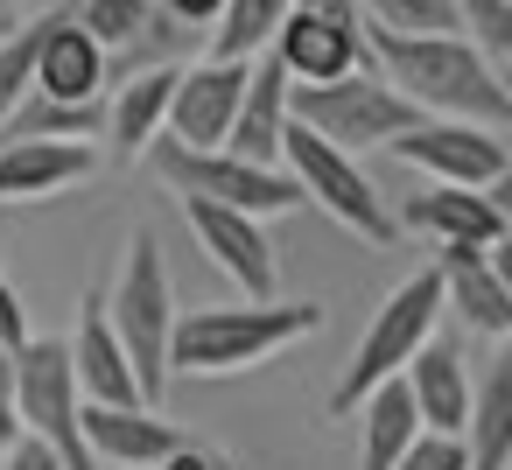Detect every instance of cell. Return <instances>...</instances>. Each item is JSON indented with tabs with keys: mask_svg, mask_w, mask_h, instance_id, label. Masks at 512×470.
Masks as SVG:
<instances>
[{
	"mask_svg": "<svg viewBox=\"0 0 512 470\" xmlns=\"http://www.w3.org/2000/svg\"><path fill=\"white\" fill-rule=\"evenodd\" d=\"M365 50H372V71L407 106H421L428 120H470V127L512 134V92H505L498 64H484L463 36H379V29H365Z\"/></svg>",
	"mask_w": 512,
	"mask_h": 470,
	"instance_id": "1",
	"label": "cell"
},
{
	"mask_svg": "<svg viewBox=\"0 0 512 470\" xmlns=\"http://www.w3.org/2000/svg\"><path fill=\"white\" fill-rule=\"evenodd\" d=\"M323 330V302H225V309H183L169 337V372L183 379H225L253 372L274 351Z\"/></svg>",
	"mask_w": 512,
	"mask_h": 470,
	"instance_id": "2",
	"label": "cell"
},
{
	"mask_svg": "<svg viewBox=\"0 0 512 470\" xmlns=\"http://www.w3.org/2000/svg\"><path fill=\"white\" fill-rule=\"evenodd\" d=\"M176 288H169V260H162V239L155 232H134L127 239V267H120V281H113V295H106V323H113V337H120V351H127V365H134V379H141V400L155 407L162 393H169V337H176Z\"/></svg>",
	"mask_w": 512,
	"mask_h": 470,
	"instance_id": "3",
	"label": "cell"
},
{
	"mask_svg": "<svg viewBox=\"0 0 512 470\" xmlns=\"http://www.w3.org/2000/svg\"><path fill=\"white\" fill-rule=\"evenodd\" d=\"M435 323H442V274L421 267V274H407V281L372 309V323H365V337H358L344 379L330 386V421H337V414H358V400H365L372 386L400 379V372L414 365V351L435 337Z\"/></svg>",
	"mask_w": 512,
	"mask_h": 470,
	"instance_id": "4",
	"label": "cell"
},
{
	"mask_svg": "<svg viewBox=\"0 0 512 470\" xmlns=\"http://www.w3.org/2000/svg\"><path fill=\"white\" fill-rule=\"evenodd\" d=\"M288 120H302L309 134H323L330 148L344 155H372V148H393L407 127H421L428 113L407 106L372 64L351 71V78H330V85H295L288 92Z\"/></svg>",
	"mask_w": 512,
	"mask_h": 470,
	"instance_id": "5",
	"label": "cell"
},
{
	"mask_svg": "<svg viewBox=\"0 0 512 470\" xmlns=\"http://www.w3.org/2000/svg\"><path fill=\"white\" fill-rule=\"evenodd\" d=\"M148 176L176 197H204V204H225V211H246V218H288L302 204L295 176L288 169H260V162H239L225 148H183V141H155L148 155Z\"/></svg>",
	"mask_w": 512,
	"mask_h": 470,
	"instance_id": "6",
	"label": "cell"
},
{
	"mask_svg": "<svg viewBox=\"0 0 512 470\" xmlns=\"http://www.w3.org/2000/svg\"><path fill=\"white\" fill-rule=\"evenodd\" d=\"M281 169L295 176L302 204H323V211H330L344 232H358L365 246H393V239H400V218H393V204L379 197V183L358 169V155L330 148V141L309 134L302 120H288V134H281Z\"/></svg>",
	"mask_w": 512,
	"mask_h": 470,
	"instance_id": "7",
	"label": "cell"
},
{
	"mask_svg": "<svg viewBox=\"0 0 512 470\" xmlns=\"http://www.w3.org/2000/svg\"><path fill=\"white\" fill-rule=\"evenodd\" d=\"M15 414H22V435H36L57 456V470H99V456L85 442V393L71 372V344L36 337L15 358Z\"/></svg>",
	"mask_w": 512,
	"mask_h": 470,
	"instance_id": "8",
	"label": "cell"
},
{
	"mask_svg": "<svg viewBox=\"0 0 512 470\" xmlns=\"http://www.w3.org/2000/svg\"><path fill=\"white\" fill-rule=\"evenodd\" d=\"M183 218H190L204 260L246 302H281V260H274L267 218H246V211H225V204H204V197H183Z\"/></svg>",
	"mask_w": 512,
	"mask_h": 470,
	"instance_id": "9",
	"label": "cell"
},
{
	"mask_svg": "<svg viewBox=\"0 0 512 470\" xmlns=\"http://www.w3.org/2000/svg\"><path fill=\"white\" fill-rule=\"evenodd\" d=\"M505 134L470 127V120H421L393 141V162L421 169L428 183H456V190H491V176L505 169Z\"/></svg>",
	"mask_w": 512,
	"mask_h": 470,
	"instance_id": "10",
	"label": "cell"
},
{
	"mask_svg": "<svg viewBox=\"0 0 512 470\" xmlns=\"http://www.w3.org/2000/svg\"><path fill=\"white\" fill-rule=\"evenodd\" d=\"M246 71L253 64H225V57L183 64L176 99H169V141H183V148H225V134L239 120V99H246Z\"/></svg>",
	"mask_w": 512,
	"mask_h": 470,
	"instance_id": "11",
	"label": "cell"
},
{
	"mask_svg": "<svg viewBox=\"0 0 512 470\" xmlns=\"http://www.w3.org/2000/svg\"><path fill=\"white\" fill-rule=\"evenodd\" d=\"M106 169L99 141H0V204H43Z\"/></svg>",
	"mask_w": 512,
	"mask_h": 470,
	"instance_id": "12",
	"label": "cell"
},
{
	"mask_svg": "<svg viewBox=\"0 0 512 470\" xmlns=\"http://www.w3.org/2000/svg\"><path fill=\"white\" fill-rule=\"evenodd\" d=\"M85 442L99 470H155L190 442V428H176L162 407H85Z\"/></svg>",
	"mask_w": 512,
	"mask_h": 470,
	"instance_id": "13",
	"label": "cell"
},
{
	"mask_svg": "<svg viewBox=\"0 0 512 470\" xmlns=\"http://www.w3.org/2000/svg\"><path fill=\"white\" fill-rule=\"evenodd\" d=\"M274 57L295 85H330V78H351V71L372 64L365 29H344V22H323V15H302V8H288V22L274 36Z\"/></svg>",
	"mask_w": 512,
	"mask_h": 470,
	"instance_id": "14",
	"label": "cell"
},
{
	"mask_svg": "<svg viewBox=\"0 0 512 470\" xmlns=\"http://www.w3.org/2000/svg\"><path fill=\"white\" fill-rule=\"evenodd\" d=\"M288 92H295V78L281 71V57H274V50H260V57H253V71H246V99H239V120H232V134H225V155L260 162V169H281Z\"/></svg>",
	"mask_w": 512,
	"mask_h": 470,
	"instance_id": "15",
	"label": "cell"
},
{
	"mask_svg": "<svg viewBox=\"0 0 512 470\" xmlns=\"http://www.w3.org/2000/svg\"><path fill=\"white\" fill-rule=\"evenodd\" d=\"M393 218H400V232H428L435 246H498V239L512 232L484 190H456V183L414 190Z\"/></svg>",
	"mask_w": 512,
	"mask_h": 470,
	"instance_id": "16",
	"label": "cell"
},
{
	"mask_svg": "<svg viewBox=\"0 0 512 470\" xmlns=\"http://www.w3.org/2000/svg\"><path fill=\"white\" fill-rule=\"evenodd\" d=\"M71 372H78L85 407H148L141 400V379H134V365H127V351H120V337L106 323V295H85V309H78Z\"/></svg>",
	"mask_w": 512,
	"mask_h": 470,
	"instance_id": "17",
	"label": "cell"
},
{
	"mask_svg": "<svg viewBox=\"0 0 512 470\" xmlns=\"http://www.w3.org/2000/svg\"><path fill=\"white\" fill-rule=\"evenodd\" d=\"M36 92L64 99V106H92L106 99V50L78 29V15L50 8L43 22V50H36Z\"/></svg>",
	"mask_w": 512,
	"mask_h": 470,
	"instance_id": "18",
	"label": "cell"
},
{
	"mask_svg": "<svg viewBox=\"0 0 512 470\" xmlns=\"http://www.w3.org/2000/svg\"><path fill=\"white\" fill-rule=\"evenodd\" d=\"M400 379H407V393H414V414H421V428H428V435H463L477 379H470V365H463V351H456L449 337H428Z\"/></svg>",
	"mask_w": 512,
	"mask_h": 470,
	"instance_id": "19",
	"label": "cell"
},
{
	"mask_svg": "<svg viewBox=\"0 0 512 470\" xmlns=\"http://www.w3.org/2000/svg\"><path fill=\"white\" fill-rule=\"evenodd\" d=\"M435 274H442V309H456L477 337H498V344L512 337V295L491 274V246H442Z\"/></svg>",
	"mask_w": 512,
	"mask_h": 470,
	"instance_id": "20",
	"label": "cell"
},
{
	"mask_svg": "<svg viewBox=\"0 0 512 470\" xmlns=\"http://www.w3.org/2000/svg\"><path fill=\"white\" fill-rule=\"evenodd\" d=\"M176 78H183V71H141V78H127V85L106 92V134H99V141H113V162H141V155L169 134Z\"/></svg>",
	"mask_w": 512,
	"mask_h": 470,
	"instance_id": "21",
	"label": "cell"
},
{
	"mask_svg": "<svg viewBox=\"0 0 512 470\" xmlns=\"http://www.w3.org/2000/svg\"><path fill=\"white\" fill-rule=\"evenodd\" d=\"M463 456H470V470H512V337L477 372L470 421H463Z\"/></svg>",
	"mask_w": 512,
	"mask_h": 470,
	"instance_id": "22",
	"label": "cell"
},
{
	"mask_svg": "<svg viewBox=\"0 0 512 470\" xmlns=\"http://www.w3.org/2000/svg\"><path fill=\"white\" fill-rule=\"evenodd\" d=\"M421 414H414V393L407 379H386L358 400V470H393L414 442H421Z\"/></svg>",
	"mask_w": 512,
	"mask_h": 470,
	"instance_id": "23",
	"label": "cell"
},
{
	"mask_svg": "<svg viewBox=\"0 0 512 470\" xmlns=\"http://www.w3.org/2000/svg\"><path fill=\"white\" fill-rule=\"evenodd\" d=\"M295 0H225L218 29L204 36V57H225V64H253L260 50H274L281 22H288Z\"/></svg>",
	"mask_w": 512,
	"mask_h": 470,
	"instance_id": "24",
	"label": "cell"
},
{
	"mask_svg": "<svg viewBox=\"0 0 512 470\" xmlns=\"http://www.w3.org/2000/svg\"><path fill=\"white\" fill-rule=\"evenodd\" d=\"M99 134H106V99L64 106V99H43V92H29L8 113V127H0V141H99Z\"/></svg>",
	"mask_w": 512,
	"mask_h": 470,
	"instance_id": "25",
	"label": "cell"
},
{
	"mask_svg": "<svg viewBox=\"0 0 512 470\" xmlns=\"http://www.w3.org/2000/svg\"><path fill=\"white\" fill-rule=\"evenodd\" d=\"M358 15L379 36H463L456 0H358Z\"/></svg>",
	"mask_w": 512,
	"mask_h": 470,
	"instance_id": "26",
	"label": "cell"
},
{
	"mask_svg": "<svg viewBox=\"0 0 512 470\" xmlns=\"http://www.w3.org/2000/svg\"><path fill=\"white\" fill-rule=\"evenodd\" d=\"M43 22H50V8L43 15H29V22H15L8 36H0V127H8V113L36 92V50H43Z\"/></svg>",
	"mask_w": 512,
	"mask_h": 470,
	"instance_id": "27",
	"label": "cell"
},
{
	"mask_svg": "<svg viewBox=\"0 0 512 470\" xmlns=\"http://www.w3.org/2000/svg\"><path fill=\"white\" fill-rule=\"evenodd\" d=\"M148 22H155V0H85V8H78V29H85L106 57L134 50V43L148 36Z\"/></svg>",
	"mask_w": 512,
	"mask_h": 470,
	"instance_id": "28",
	"label": "cell"
},
{
	"mask_svg": "<svg viewBox=\"0 0 512 470\" xmlns=\"http://www.w3.org/2000/svg\"><path fill=\"white\" fill-rule=\"evenodd\" d=\"M456 22L484 64H498V71L512 64V0H456Z\"/></svg>",
	"mask_w": 512,
	"mask_h": 470,
	"instance_id": "29",
	"label": "cell"
},
{
	"mask_svg": "<svg viewBox=\"0 0 512 470\" xmlns=\"http://www.w3.org/2000/svg\"><path fill=\"white\" fill-rule=\"evenodd\" d=\"M393 470H470V456H463V435H421Z\"/></svg>",
	"mask_w": 512,
	"mask_h": 470,
	"instance_id": "30",
	"label": "cell"
},
{
	"mask_svg": "<svg viewBox=\"0 0 512 470\" xmlns=\"http://www.w3.org/2000/svg\"><path fill=\"white\" fill-rule=\"evenodd\" d=\"M36 337H29V309H22V295H15V281L8 274H0V351H29Z\"/></svg>",
	"mask_w": 512,
	"mask_h": 470,
	"instance_id": "31",
	"label": "cell"
},
{
	"mask_svg": "<svg viewBox=\"0 0 512 470\" xmlns=\"http://www.w3.org/2000/svg\"><path fill=\"white\" fill-rule=\"evenodd\" d=\"M155 470H239V463H232L225 449H211V442H197V435H190V442H183L176 456H162Z\"/></svg>",
	"mask_w": 512,
	"mask_h": 470,
	"instance_id": "32",
	"label": "cell"
},
{
	"mask_svg": "<svg viewBox=\"0 0 512 470\" xmlns=\"http://www.w3.org/2000/svg\"><path fill=\"white\" fill-rule=\"evenodd\" d=\"M162 8H169L176 22H190V29H204V36H211V29H218V15H225V0H162Z\"/></svg>",
	"mask_w": 512,
	"mask_h": 470,
	"instance_id": "33",
	"label": "cell"
},
{
	"mask_svg": "<svg viewBox=\"0 0 512 470\" xmlns=\"http://www.w3.org/2000/svg\"><path fill=\"white\" fill-rule=\"evenodd\" d=\"M0 470H57V456H50V449H43L36 435H22V442H15L8 456H0Z\"/></svg>",
	"mask_w": 512,
	"mask_h": 470,
	"instance_id": "34",
	"label": "cell"
},
{
	"mask_svg": "<svg viewBox=\"0 0 512 470\" xmlns=\"http://www.w3.org/2000/svg\"><path fill=\"white\" fill-rule=\"evenodd\" d=\"M302 15H323V22H344V29H365V15H358V0H295Z\"/></svg>",
	"mask_w": 512,
	"mask_h": 470,
	"instance_id": "35",
	"label": "cell"
},
{
	"mask_svg": "<svg viewBox=\"0 0 512 470\" xmlns=\"http://www.w3.org/2000/svg\"><path fill=\"white\" fill-rule=\"evenodd\" d=\"M22 442V414H15V393H0V456Z\"/></svg>",
	"mask_w": 512,
	"mask_h": 470,
	"instance_id": "36",
	"label": "cell"
},
{
	"mask_svg": "<svg viewBox=\"0 0 512 470\" xmlns=\"http://www.w3.org/2000/svg\"><path fill=\"white\" fill-rule=\"evenodd\" d=\"M484 197H491V204H498V218L512 225V155H505V169L491 176V190H484Z\"/></svg>",
	"mask_w": 512,
	"mask_h": 470,
	"instance_id": "37",
	"label": "cell"
},
{
	"mask_svg": "<svg viewBox=\"0 0 512 470\" xmlns=\"http://www.w3.org/2000/svg\"><path fill=\"white\" fill-rule=\"evenodd\" d=\"M491 274H498V281H505V295H512V232L491 246Z\"/></svg>",
	"mask_w": 512,
	"mask_h": 470,
	"instance_id": "38",
	"label": "cell"
},
{
	"mask_svg": "<svg viewBox=\"0 0 512 470\" xmlns=\"http://www.w3.org/2000/svg\"><path fill=\"white\" fill-rule=\"evenodd\" d=\"M0 393H15V351H0Z\"/></svg>",
	"mask_w": 512,
	"mask_h": 470,
	"instance_id": "39",
	"label": "cell"
},
{
	"mask_svg": "<svg viewBox=\"0 0 512 470\" xmlns=\"http://www.w3.org/2000/svg\"><path fill=\"white\" fill-rule=\"evenodd\" d=\"M0 29H15V8H8V0H0Z\"/></svg>",
	"mask_w": 512,
	"mask_h": 470,
	"instance_id": "40",
	"label": "cell"
},
{
	"mask_svg": "<svg viewBox=\"0 0 512 470\" xmlns=\"http://www.w3.org/2000/svg\"><path fill=\"white\" fill-rule=\"evenodd\" d=\"M498 78H505V92H512V64H505V71H498Z\"/></svg>",
	"mask_w": 512,
	"mask_h": 470,
	"instance_id": "41",
	"label": "cell"
},
{
	"mask_svg": "<svg viewBox=\"0 0 512 470\" xmlns=\"http://www.w3.org/2000/svg\"><path fill=\"white\" fill-rule=\"evenodd\" d=\"M0 36H8V29H0Z\"/></svg>",
	"mask_w": 512,
	"mask_h": 470,
	"instance_id": "42",
	"label": "cell"
}]
</instances>
